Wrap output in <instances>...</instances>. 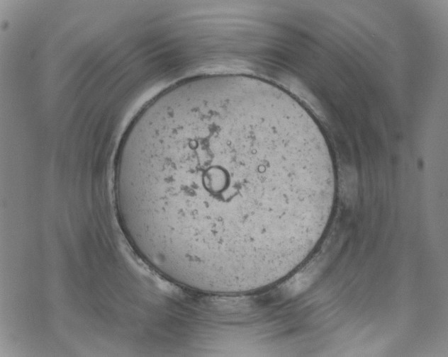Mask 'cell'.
Wrapping results in <instances>:
<instances>
[{
    "label": "cell",
    "mask_w": 448,
    "mask_h": 357,
    "mask_svg": "<svg viewBox=\"0 0 448 357\" xmlns=\"http://www.w3.org/2000/svg\"><path fill=\"white\" fill-rule=\"evenodd\" d=\"M115 182L136 251L174 283L220 295L274 285L303 261L337 184L310 114L241 74L190 78L152 99L123 138Z\"/></svg>",
    "instance_id": "cell-1"
}]
</instances>
